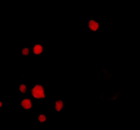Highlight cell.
<instances>
[{"label": "cell", "mask_w": 140, "mask_h": 130, "mask_svg": "<svg viewBox=\"0 0 140 130\" xmlns=\"http://www.w3.org/2000/svg\"><path fill=\"white\" fill-rule=\"evenodd\" d=\"M99 26H100V25L94 20H91L89 21V29L91 31H94V32L97 31L99 29Z\"/></svg>", "instance_id": "obj_2"}, {"label": "cell", "mask_w": 140, "mask_h": 130, "mask_svg": "<svg viewBox=\"0 0 140 130\" xmlns=\"http://www.w3.org/2000/svg\"><path fill=\"white\" fill-rule=\"evenodd\" d=\"M21 107H22L25 110H28V109H30L32 107V102L30 99H24L21 101Z\"/></svg>", "instance_id": "obj_3"}, {"label": "cell", "mask_w": 140, "mask_h": 130, "mask_svg": "<svg viewBox=\"0 0 140 130\" xmlns=\"http://www.w3.org/2000/svg\"><path fill=\"white\" fill-rule=\"evenodd\" d=\"M18 90L21 94H25L26 91H27V87H26V85L22 84V85H20V86L18 87Z\"/></svg>", "instance_id": "obj_6"}, {"label": "cell", "mask_w": 140, "mask_h": 130, "mask_svg": "<svg viewBox=\"0 0 140 130\" xmlns=\"http://www.w3.org/2000/svg\"><path fill=\"white\" fill-rule=\"evenodd\" d=\"M31 94L35 99H44V88L41 85H35L31 90Z\"/></svg>", "instance_id": "obj_1"}, {"label": "cell", "mask_w": 140, "mask_h": 130, "mask_svg": "<svg viewBox=\"0 0 140 130\" xmlns=\"http://www.w3.org/2000/svg\"><path fill=\"white\" fill-rule=\"evenodd\" d=\"M38 120H39L40 123H44L47 120V116L44 114H40V115L38 116Z\"/></svg>", "instance_id": "obj_7"}, {"label": "cell", "mask_w": 140, "mask_h": 130, "mask_svg": "<svg viewBox=\"0 0 140 130\" xmlns=\"http://www.w3.org/2000/svg\"><path fill=\"white\" fill-rule=\"evenodd\" d=\"M3 107V102L0 101V107Z\"/></svg>", "instance_id": "obj_9"}, {"label": "cell", "mask_w": 140, "mask_h": 130, "mask_svg": "<svg viewBox=\"0 0 140 130\" xmlns=\"http://www.w3.org/2000/svg\"><path fill=\"white\" fill-rule=\"evenodd\" d=\"M43 52V46L40 44H36L33 47V53L35 55H40Z\"/></svg>", "instance_id": "obj_4"}, {"label": "cell", "mask_w": 140, "mask_h": 130, "mask_svg": "<svg viewBox=\"0 0 140 130\" xmlns=\"http://www.w3.org/2000/svg\"><path fill=\"white\" fill-rule=\"evenodd\" d=\"M30 53V50L29 48H23L22 50H21V55L23 56H27Z\"/></svg>", "instance_id": "obj_8"}, {"label": "cell", "mask_w": 140, "mask_h": 130, "mask_svg": "<svg viewBox=\"0 0 140 130\" xmlns=\"http://www.w3.org/2000/svg\"><path fill=\"white\" fill-rule=\"evenodd\" d=\"M63 106H64V103H63V102L62 100H57L55 102V110L57 111H61L62 110V108H63Z\"/></svg>", "instance_id": "obj_5"}]
</instances>
